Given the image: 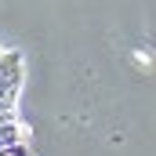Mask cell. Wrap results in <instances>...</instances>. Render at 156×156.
<instances>
[{
	"label": "cell",
	"instance_id": "cell-2",
	"mask_svg": "<svg viewBox=\"0 0 156 156\" xmlns=\"http://www.w3.org/2000/svg\"><path fill=\"white\" fill-rule=\"evenodd\" d=\"M0 156H33L29 153V134H26V127L0 131Z\"/></svg>",
	"mask_w": 156,
	"mask_h": 156
},
{
	"label": "cell",
	"instance_id": "cell-1",
	"mask_svg": "<svg viewBox=\"0 0 156 156\" xmlns=\"http://www.w3.org/2000/svg\"><path fill=\"white\" fill-rule=\"evenodd\" d=\"M18 94H22V55L0 47V131L22 127Z\"/></svg>",
	"mask_w": 156,
	"mask_h": 156
}]
</instances>
